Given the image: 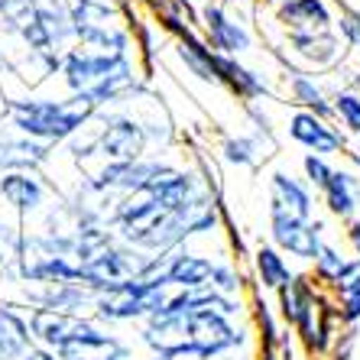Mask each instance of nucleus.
I'll return each instance as SVG.
<instances>
[{"mask_svg": "<svg viewBox=\"0 0 360 360\" xmlns=\"http://www.w3.org/2000/svg\"><path fill=\"white\" fill-rule=\"evenodd\" d=\"M91 117L94 110L75 94L49 98V94L26 91L17 98H7V104H4V120L13 134L49 143V146H59L75 134H82L91 124Z\"/></svg>", "mask_w": 360, "mask_h": 360, "instance_id": "f257e3e1", "label": "nucleus"}, {"mask_svg": "<svg viewBox=\"0 0 360 360\" xmlns=\"http://www.w3.org/2000/svg\"><path fill=\"white\" fill-rule=\"evenodd\" d=\"M273 52L283 68L325 75L341 65L347 49L335 30H328V33H279V42H273Z\"/></svg>", "mask_w": 360, "mask_h": 360, "instance_id": "f03ea898", "label": "nucleus"}, {"mask_svg": "<svg viewBox=\"0 0 360 360\" xmlns=\"http://www.w3.org/2000/svg\"><path fill=\"white\" fill-rule=\"evenodd\" d=\"M195 30L208 42L211 52L231 56V59L250 56L253 46H257L253 30L227 7L224 0H205L201 7H195Z\"/></svg>", "mask_w": 360, "mask_h": 360, "instance_id": "7ed1b4c3", "label": "nucleus"}, {"mask_svg": "<svg viewBox=\"0 0 360 360\" xmlns=\"http://www.w3.org/2000/svg\"><path fill=\"white\" fill-rule=\"evenodd\" d=\"M91 130L101 162H130L146 156V150H150L143 127L136 124V117L127 108L98 110L91 117Z\"/></svg>", "mask_w": 360, "mask_h": 360, "instance_id": "20e7f679", "label": "nucleus"}, {"mask_svg": "<svg viewBox=\"0 0 360 360\" xmlns=\"http://www.w3.org/2000/svg\"><path fill=\"white\" fill-rule=\"evenodd\" d=\"M283 127H285V136H289L295 146H302L305 153L328 156V160L347 153V136H344L331 120L319 117V114H311V110L292 108L289 114H285Z\"/></svg>", "mask_w": 360, "mask_h": 360, "instance_id": "39448f33", "label": "nucleus"}, {"mask_svg": "<svg viewBox=\"0 0 360 360\" xmlns=\"http://www.w3.org/2000/svg\"><path fill=\"white\" fill-rule=\"evenodd\" d=\"M214 75L218 84L231 98L253 104V101H279L276 98V82L273 75H263L260 68L247 65L243 59H231V56H218L214 52Z\"/></svg>", "mask_w": 360, "mask_h": 360, "instance_id": "423d86ee", "label": "nucleus"}, {"mask_svg": "<svg viewBox=\"0 0 360 360\" xmlns=\"http://www.w3.org/2000/svg\"><path fill=\"white\" fill-rule=\"evenodd\" d=\"M321 221H299L289 218L283 211H269V237L276 243V250L292 253L299 260H315L321 250Z\"/></svg>", "mask_w": 360, "mask_h": 360, "instance_id": "0eeeda50", "label": "nucleus"}, {"mask_svg": "<svg viewBox=\"0 0 360 360\" xmlns=\"http://www.w3.org/2000/svg\"><path fill=\"white\" fill-rule=\"evenodd\" d=\"M114 65H117L114 59H104V56H98V52L84 49V46L75 42V46H68V49L62 52L59 75L56 78L62 82L65 94H84V91H91L94 84L108 75Z\"/></svg>", "mask_w": 360, "mask_h": 360, "instance_id": "6e6552de", "label": "nucleus"}, {"mask_svg": "<svg viewBox=\"0 0 360 360\" xmlns=\"http://www.w3.org/2000/svg\"><path fill=\"white\" fill-rule=\"evenodd\" d=\"M283 82L276 84V98L292 104L299 110H311L319 117L331 120V91L325 88L321 75H309V72H295V68H283Z\"/></svg>", "mask_w": 360, "mask_h": 360, "instance_id": "1a4fd4ad", "label": "nucleus"}, {"mask_svg": "<svg viewBox=\"0 0 360 360\" xmlns=\"http://www.w3.org/2000/svg\"><path fill=\"white\" fill-rule=\"evenodd\" d=\"M338 7L331 0H285L273 10L279 33H328L335 26Z\"/></svg>", "mask_w": 360, "mask_h": 360, "instance_id": "9d476101", "label": "nucleus"}, {"mask_svg": "<svg viewBox=\"0 0 360 360\" xmlns=\"http://www.w3.org/2000/svg\"><path fill=\"white\" fill-rule=\"evenodd\" d=\"M269 211H283L289 218L311 221V211H315L311 185L285 169H273L269 172Z\"/></svg>", "mask_w": 360, "mask_h": 360, "instance_id": "9b49d317", "label": "nucleus"}, {"mask_svg": "<svg viewBox=\"0 0 360 360\" xmlns=\"http://www.w3.org/2000/svg\"><path fill=\"white\" fill-rule=\"evenodd\" d=\"M56 146L39 140H30V136L13 134L10 127L0 130V176L4 172H39L46 162L52 160Z\"/></svg>", "mask_w": 360, "mask_h": 360, "instance_id": "f8f14e48", "label": "nucleus"}, {"mask_svg": "<svg viewBox=\"0 0 360 360\" xmlns=\"http://www.w3.org/2000/svg\"><path fill=\"white\" fill-rule=\"evenodd\" d=\"M46 198H49V185L42 182L39 172H4L0 176V201L10 211H17L20 218L42 211Z\"/></svg>", "mask_w": 360, "mask_h": 360, "instance_id": "ddd939ff", "label": "nucleus"}, {"mask_svg": "<svg viewBox=\"0 0 360 360\" xmlns=\"http://www.w3.org/2000/svg\"><path fill=\"white\" fill-rule=\"evenodd\" d=\"M59 360H130V357H127V347L114 335H104L88 321H82V328L59 347Z\"/></svg>", "mask_w": 360, "mask_h": 360, "instance_id": "4468645a", "label": "nucleus"}, {"mask_svg": "<svg viewBox=\"0 0 360 360\" xmlns=\"http://www.w3.org/2000/svg\"><path fill=\"white\" fill-rule=\"evenodd\" d=\"M211 269H214V263L208 257L179 247V250H172L166 257L162 276L176 285V289H182V292H205L211 283Z\"/></svg>", "mask_w": 360, "mask_h": 360, "instance_id": "2eb2a0df", "label": "nucleus"}, {"mask_svg": "<svg viewBox=\"0 0 360 360\" xmlns=\"http://www.w3.org/2000/svg\"><path fill=\"white\" fill-rule=\"evenodd\" d=\"M321 201L325 208L341 221H351L360 208V176L354 169H338L331 172V179L321 188Z\"/></svg>", "mask_w": 360, "mask_h": 360, "instance_id": "dca6fc26", "label": "nucleus"}, {"mask_svg": "<svg viewBox=\"0 0 360 360\" xmlns=\"http://www.w3.org/2000/svg\"><path fill=\"white\" fill-rule=\"evenodd\" d=\"M23 243H26L23 218L0 201V276L20 279V269H23Z\"/></svg>", "mask_w": 360, "mask_h": 360, "instance_id": "f3484780", "label": "nucleus"}, {"mask_svg": "<svg viewBox=\"0 0 360 360\" xmlns=\"http://www.w3.org/2000/svg\"><path fill=\"white\" fill-rule=\"evenodd\" d=\"M82 321L84 319L68 315V311H59V309H33L26 325H30V335H33L39 344H46V347H56V351H59L62 344H65L68 338L82 328Z\"/></svg>", "mask_w": 360, "mask_h": 360, "instance_id": "a211bd4d", "label": "nucleus"}, {"mask_svg": "<svg viewBox=\"0 0 360 360\" xmlns=\"http://www.w3.org/2000/svg\"><path fill=\"white\" fill-rule=\"evenodd\" d=\"M172 52H176V59L185 65L188 75H195L205 84H218V75H214V52L208 49V42L201 39L198 30H188V33L176 36V39H172Z\"/></svg>", "mask_w": 360, "mask_h": 360, "instance_id": "6ab92c4d", "label": "nucleus"}, {"mask_svg": "<svg viewBox=\"0 0 360 360\" xmlns=\"http://www.w3.org/2000/svg\"><path fill=\"white\" fill-rule=\"evenodd\" d=\"M266 150H273V136L260 134H231L218 143V156L237 169H257L269 156Z\"/></svg>", "mask_w": 360, "mask_h": 360, "instance_id": "aec40b11", "label": "nucleus"}, {"mask_svg": "<svg viewBox=\"0 0 360 360\" xmlns=\"http://www.w3.org/2000/svg\"><path fill=\"white\" fill-rule=\"evenodd\" d=\"M33 347V335L23 315L0 305V360H23V354Z\"/></svg>", "mask_w": 360, "mask_h": 360, "instance_id": "412c9836", "label": "nucleus"}, {"mask_svg": "<svg viewBox=\"0 0 360 360\" xmlns=\"http://www.w3.org/2000/svg\"><path fill=\"white\" fill-rule=\"evenodd\" d=\"M331 124L341 130L344 136L360 140V94L351 88H338L331 91Z\"/></svg>", "mask_w": 360, "mask_h": 360, "instance_id": "4be33fe9", "label": "nucleus"}, {"mask_svg": "<svg viewBox=\"0 0 360 360\" xmlns=\"http://www.w3.org/2000/svg\"><path fill=\"white\" fill-rule=\"evenodd\" d=\"M253 266H257V276L266 289H283L292 279V269L285 263L283 250H276V247H260L253 253Z\"/></svg>", "mask_w": 360, "mask_h": 360, "instance_id": "5701e85b", "label": "nucleus"}, {"mask_svg": "<svg viewBox=\"0 0 360 360\" xmlns=\"http://www.w3.org/2000/svg\"><path fill=\"white\" fill-rule=\"evenodd\" d=\"M338 299H341V319L357 321L360 319V257L347 263L344 276L335 283Z\"/></svg>", "mask_w": 360, "mask_h": 360, "instance_id": "b1692460", "label": "nucleus"}, {"mask_svg": "<svg viewBox=\"0 0 360 360\" xmlns=\"http://www.w3.org/2000/svg\"><path fill=\"white\" fill-rule=\"evenodd\" d=\"M315 273H319V279H325V283H338V279L344 276V269H347V257H344L338 247H331V243H321L319 257H315Z\"/></svg>", "mask_w": 360, "mask_h": 360, "instance_id": "393cba45", "label": "nucleus"}, {"mask_svg": "<svg viewBox=\"0 0 360 360\" xmlns=\"http://www.w3.org/2000/svg\"><path fill=\"white\" fill-rule=\"evenodd\" d=\"M331 30L344 42V49H360V7H338Z\"/></svg>", "mask_w": 360, "mask_h": 360, "instance_id": "a878e982", "label": "nucleus"}, {"mask_svg": "<svg viewBox=\"0 0 360 360\" xmlns=\"http://www.w3.org/2000/svg\"><path fill=\"white\" fill-rule=\"evenodd\" d=\"M331 172H335V162L328 160V156H315V153H305V156H302V179H305L315 192L325 188Z\"/></svg>", "mask_w": 360, "mask_h": 360, "instance_id": "bb28decb", "label": "nucleus"}, {"mask_svg": "<svg viewBox=\"0 0 360 360\" xmlns=\"http://www.w3.org/2000/svg\"><path fill=\"white\" fill-rule=\"evenodd\" d=\"M208 289L211 292H218V295H234L237 289H240V276H237V269L231 266V263H214Z\"/></svg>", "mask_w": 360, "mask_h": 360, "instance_id": "cd10ccee", "label": "nucleus"}, {"mask_svg": "<svg viewBox=\"0 0 360 360\" xmlns=\"http://www.w3.org/2000/svg\"><path fill=\"white\" fill-rule=\"evenodd\" d=\"M347 243H351V250L360 257V218L347 221Z\"/></svg>", "mask_w": 360, "mask_h": 360, "instance_id": "c85d7f7f", "label": "nucleus"}, {"mask_svg": "<svg viewBox=\"0 0 360 360\" xmlns=\"http://www.w3.org/2000/svg\"><path fill=\"white\" fill-rule=\"evenodd\" d=\"M23 360H56V354L46 351V347H36V344H33V347L23 354Z\"/></svg>", "mask_w": 360, "mask_h": 360, "instance_id": "c756f323", "label": "nucleus"}, {"mask_svg": "<svg viewBox=\"0 0 360 360\" xmlns=\"http://www.w3.org/2000/svg\"><path fill=\"white\" fill-rule=\"evenodd\" d=\"M257 4H260V7H269V10H276L279 4H285V0H257Z\"/></svg>", "mask_w": 360, "mask_h": 360, "instance_id": "7c9ffc66", "label": "nucleus"}, {"mask_svg": "<svg viewBox=\"0 0 360 360\" xmlns=\"http://www.w3.org/2000/svg\"><path fill=\"white\" fill-rule=\"evenodd\" d=\"M0 68H7V46H4V39H0Z\"/></svg>", "mask_w": 360, "mask_h": 360, "instance_id": "2f4dec72", "label": "nucleus"}, {"mask_svg": "<svg viewBox=\"0 0 360 360\" xmlns=\"http://www.w3.org/2000/svg\"><path fill=\"white\" fill-rule=\"evenodd\" d=\"M331 4H335V7H360L357 0H331Z\"/></svg>", "mask_w": 360, "mask_h": 360, "instance_id": "473e14b6", "label": "nucleus"}, {"mask_svg": "<svg viewBox=\"0 0 360 360\" xmlns=\"http://www.w3.org/2000/svg\"><path fill=\"white\" fill-rule=\"evenodd\" d=\"M7 4H10V0H0V13H4V7H7Z\"/></svg>", "mask_w": 360, "mask_h": 360, "instance_id": "72a5a7b5", "label": "nucleus"}]
</instances>
